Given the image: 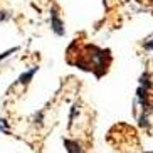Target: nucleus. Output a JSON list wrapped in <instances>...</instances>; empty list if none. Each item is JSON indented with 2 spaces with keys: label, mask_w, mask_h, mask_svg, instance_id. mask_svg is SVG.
I'll use <instances>...</instances> for the list:
<instances>
[{
  "label": "nucleus",
  "mask_w": 153,
  "mask_h": 153,
  "mask_svg": "<svg viewBox=\"0 0 153 153\" xmlns=\"http://www.w3.org/2000/svg\"><path fill=\"white\" fill-rule=\"evenodd\" d=\"M135 101L136 104H140V108H141V113L145 114H152L153 113V98H152V91L145 89L141 86L136 88V94H135Z\"/></svg>",
  "instance_id": "7ed1b4c3"
},
{
  "label": "nucleus",
  "mask_w": 153,
  "mask_h": 153,
  "mask_svg": "<svg viewBox=\"0 0 153 153\" xmlns=\"http://www.w3.org/2000/svg\"><path fill=\"white\" fill-rule=\"evenodd\" d=\"M37 71H39V66H34L32 69H29V71H25L24 74H20V76H19V79H17V84H24V86L29 84Z\"/></svg>",
  "instance_id": "423d86ee"
},
{
  "label": "nucleus",
  "mask_w": 153,
  "mask_h": 153,
  "mask_svg": "<svg viewBox=\"0 0 153 153\" xmlns=\"http://www.w3.org/2000/svg\"><path fill=\"white\" fill-rule=\"evenodd\" d=\"M138 86H141V88H145V89L148 91H153V76L150 71H143L141 74H140L138 77Z\"/></svg>",
  "instance_id": "20e7f679"
},
{
  "label": "nucleus",
  "mask_w": 153,
  "mask_h": 153,
  "mask_svg": "<svg viewBox=\"0 0 153 153\" xmlns=\"http://www.w3.org/2000/svg\"><path fill=\"white\" fill-rule=\"evenodd\" d=\"M10 19H12V12H10V10L0 9V22H7Z\"/></svg>",
  "instance_id": "1a4fd4ad"
},
{
  "label": "nucleus",
  "mask_w": 153,
  "mask_h": 153,
  "mask_svg": "<svg viewBox=\"0 0 153 153\" xmlns=\"http://www.w3.org/2000/svg\"><path fill=\"white\" fill-rule=\"evenodd\" d=\"M136 121H138V126L140 128H143V130H150V126H152V123H150V116L148 114H145V113H140L138 118H136Z\"/></svg>",
  "instance_id": "0eeeda50"
},
{
  "label": "nucleus",
  "mask_w": 153,
  "mask_h": 153,
  "mask_svg": "<svg viewBox=\"0 0 153 153\" xmlns=\"http://www.w3.org/2000/svg\"><path fill=\"white\" fill-rule=\"evenodd\" d=\"M141 47H143L145 51H150V52H153V36L148 37V39H145V41L141 42Z\"/></svg>",
  "instance_id": "6e6552de"
},
{
  "label": "nucleus",
  "mask_w": 153,
  "mask_h": 153,
  "mask_svg": "<svg viewBox=\"0 0 153 153\" xmlns=\"http://www.w3.org/2000/svg\"><path fill=\"white\" fill-rule=\"evenodd\" d=\"M15 51H19V47H12L10 51H5V52H2V54H0V59H5V57H9V56L12 54V52H15Z\"/></svg>",
  "instance_id": "9d476101"
},
{
  "label": "nucleus",
  "mask_w": 153,
  "mask_h": 153,
  "mask_svg": "<svg viewBox=\"0 0 153 153\" xmlns=\"http://www.w3.org/2000/svg\"><path fill=\"white\" fill-rule=\"evenodd\" d=\"M64 146H66V152L68 153H84V148L82 145L77 141V140H64Z\"/></svg>",
  "instance_id": "39448f33"
},
{
  "label": "nucleus",
  "mask_w": 153,
  "mask_h": 153,
  "mask_svg": "<svg viewBox=\"0 0 153 153\" xmlns=\"http://www.w3.org/2000/svg\"><path fill=\"white\" fill-rule=\"evenodd\" d=\"M69 64H74L81 71L93 72L96 77H103L108 74L113 64V54L109 49L99 47L96 44H84L76 52V61Z\"/></svg>",
  "instance_id": "f257e3e1"
},
{
  "label": "nucleus",
  "mask_w": 153,
  "mask_h": 153,
  "mask_svg": "<svg viewBox=\"0 0 153 153\" xmlns=\"http://www.w3.org/2000/svg\"><path fill=\"white\" fill-rule=\"evenodd\" d=\"M49 25H51V30L54 32V36L57 37L66 36V24H64V19L61 17L59 5L56 4H52V7L49 10Z\"/></svg>",
  "instance_id": "f03ea898"
}]
</instances>
